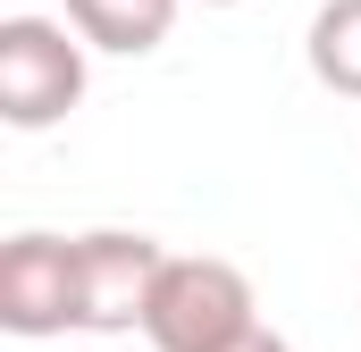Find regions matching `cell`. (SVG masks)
Listing matches in <instances>:
<instances>
[{
	"instance_id": "1",
	"label": "cell",
	"mask_w": 361,
	"mask_h": 352,
	"mask_svg": "<svg viewBox=\"0 0 361 352\" xmlns=\"http://www.w3.org/2000/svg\"><path fill=\"white\" fill-rule=\"evenodd\" d=\"M252 327H261V302H252V277L235 260H210V252L160 260V285L143 302V344L152 352H227Z\"/></svg>"
},
{
	"instance_id": "2",
	"label": "cell",
	"mask_w": 361,
	"mask_h": 352,
	"mask_svg": "<svg viewBox=\"0 0 361 352\" xmlns=\"http://www.w3.org/2000/svg\"><path fill=\"white\" fill-rule=\"evenodd\" d=\"M85 34L68 17H8L0 25V118L17 134L59 126L85 101Z\"/></svg>"
},
{
	"instance_id": "3",
	"label": "cell",
	"mask_w": 361,
	"mask_h": 352,
	"mask_svg": "<svg viewBox=\"0 0 361 352\" xmlns=\"http://www.w3.org/2000/svg\"><path fill=\"white\" fill-rule=\"evenodd\" d=\"M0 327L42 344L85 327L76 310V235H8L0 244Z\"/></svg>"
},
{
	"instance_id": "4",
	"label": "cell",
	"mask_w": 361,
	"mask_h": 352,
	"mask_svg": "<svg viewBox=\"0 0 361 352\" xmlns=\"http://www.w3.org/2000/svg\"><path fill=\"white\" fill-rule=\"evenodd\" d=\"M160 244L152 235H126V227H92L76 235V310H85V336H118V327H143V302L160 285Z\"/></svg>"
},
{
	"instance_id": "5",
	"label": "cell",
	"mask_w": 361,
	"mask_h": 352,
	"mask_svg": "<svg viewBox=\"0 0 361 352\" xmlns=\"http://www.w3.org/2000/svg\"><path fill=\"white\" fill-rule=\"evenodd\" d=\"M59 8H68V25L85 34L92 51H109V59H143V51L169 42V25H177L185 0H59Z\"/></svg>"
},
{
	"instance_id": "6",
	"label": "cell",
	"mask_w": 361,
	"mask_h": 352,
	"mask_svg": "<svg viewBox=\"0 0 361 352\" xmlns=\"http://www.w3.org/2000/svg\"><path fill=\"white\" fill-rule=\"evenodd\" d=\"M302 59H311V76H319L328 92L361 101V0H328V8L311 17Z\"/></svg>"
},
{
	"instance_id": "7",
	"label": "cell",
	"mask_w": 361,
	"mask_h": 352,
	"mask_svg": "<svg viewBox=\"0 0 361 352\" xmlns=\"http://www.w3.org/2000/svg\"><path fill=\"white\" fill-rule=\"evenodd\" d=\"M227 352H294V344H286L277 327H252V336H235V344H227Z\"/></svg>"
},
{
	"instance_id": "8",
	"label": "cell",
	"mask_w": 361,
	"mask_h": 352,
	"mask_svg": "<svg viewBox=\"0 0 361 352\" xmlns=\"http://www.w3.org/2000/svg\"><path fill=\"white\" fill-rule=\"evenodd\" d=\"M202 8H235V0H202Z\"/></svg>"
}]
</instances>
